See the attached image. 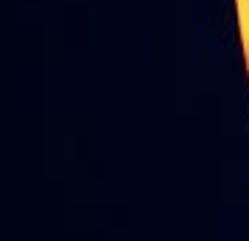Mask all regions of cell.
<instances>
[{"instance_id": "1", "label": "cell", "mask_w": 249, "mask_h": 241, "mask_svg": "<svg viewBox=\"0 0 249 241\" xmlns=\"http://www.w3.org/2000/svg\"><path fill=\"white\" fill-rule=\"evenodd\" d=\"M247 70H249V48H247Z\"/></svg>"}]
</instances>
